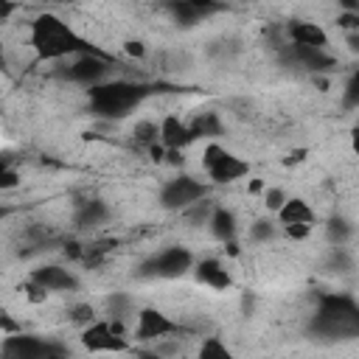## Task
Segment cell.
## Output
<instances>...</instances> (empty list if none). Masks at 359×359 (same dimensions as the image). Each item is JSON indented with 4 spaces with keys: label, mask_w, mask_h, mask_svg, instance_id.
I'll list each match as a JSON object with an SVG mask.
<instances>
[{
    "label": "cell",
    "mask_w": 359,
    "mask_h": 359,
    "mask_svg": "<svg viewBox=\"0 0 359 359\" xmlns=\"http://www.w3.org/2000/svg\"><path fill=\"white\" fill-rule=\"evenodd\" d=\"M177 331H180V325L168 314H163L160 309L143 306L135 314V334L132 337L137 342H157V339H165L168 334H177Z\"/></svg>",
    "instance_id": "30bf717a"
},
{
    "label": "cell",
    "mask_w": 359,
    "mask_h": 359,
    "mask_svg": "<svg viewBox=\"0 0 359 359\" xmlns=\"http://www.w3.org/2000/svg\"><path fill=\"white\" fill-rule=\"evenodd\" d=\"M283 36H286L289 45H300V48L325 50V45H328V34L323 31V25L309 22V20H292V22H286Z\"/></svg>",
    "instance_id": "4fadbf2b"
},
{
    "label": "cell",
    "mask_w": 359,
    "mask_h": 359,
    "mask_svg": "<svg viewBox=\"0 0 359 359\" xmlns=\"http://www.w3.org/2000/svg\"><path fill=\"white\" fill-rule=\"evenodd\" d=\"M283 233H286L289 238H297V241H300V238H306V236L311 233V227H283Z\"/></svg>",
    "instance_id": "e575fe53"
},
{
    "label": "cell",
    "mask_w": 359,
    "mask_h": 359,
    "mask_svg": "<svg viewBox=\"0 0 359 359\" xmlns=\"http://www.w3.org/2000/svg\"><path fill=\"white\" fill-rule=\"evenodd\" d=\"M17 185H20V174L14 168H8V165L0 163V191H11Z\"/></svg>",
    "instance_id": "f546056e"
},
{
    "label": "cell",
    "mask_w": 359,
    "mask_h": 359,
    "mask_svg": "<svg viewBox=\"0 0 359 359\" xmlns=\"http://www.w3.org/2000/svg\"><path fill=\"white\" fill-rule=\"evenodd\" d=\"M278 236V224L272 222V219H255L252 224H250V238L255 241V244H266V241H272Z\"/></svg>",
    "instance_id": "d4e9b609"
},
{
    "label": "cell",
    "mask_w": 359,
    "mask_h": 359,
    "mask_svg": "<svg viewBox=\"0 0 359 359\" xmlns=\"http://www.w3.org/2000/svg\"><path fill=\"white\" fill-rule=\"evenodd\" d=\"M202 168L208 171L210 182H216V185H227V182H236L250 174V163L236 157L233 151H227L219 143H208L202 149Z\"/></svg>",
    "instance_id": "5b68a950"
},
{
    "label": "cell",
    "mask_w": 359,
    "mask_h": 359,
    "mask_svg": "<svg viewBox=\"0 0 359 359\" xmlns=\"http://www.w3.org/2000/svg\"><path fill=\"white\" fill-rule=\"evenodd\" d=\"M208 227H210V233H213V238L216 241H233L236 238V230H238V222H236V213L230 210V208H222V205H216L213 208V213H210V219H208Z\"/></svg>",
    "instance_id": "ac0fdd59"
},
{
    "label": "cell",
    "mask_w": 359,
    "mask_h": 359,
    "mask_svg": "<svg viewBox=\"0 0 359 359\" xmlns=\"http://www.w3.org/2000/svg\"><path fill=\"white\" fill-rule=\"evenodd\" d=\"M70 323L87 328L90 323H95V309H93L90 303H76V306L70 309Z\"/></svg>",
    "instance_id": "83f0119b"
},
{
    "label": "cell",
    "mask_w": 359,
    "mask_h": 359,
    "mask_svg": "<svg viewBox=\"0 0 359 359\" xmlns=\"http://www.w3.org/2000/svg\"><path fill=\"white\" fill-rule=\"evenodd\" d=\"M123 50H126L129 56H135V59H143V56H146V45H143L140 39H129V42H123Z\"/></svg>",
    "instance_id": "d6a6232c"
},
{
    "label": "cell",
    "mask_w": 359,
    "mask_h": 359,
    "mask_svg": "<svg viewBox=\"0 0 359 359\" xmlns=\"http://www.w3.org/2000/svg\"><path fill=\"white\" fill-rule=\"evenodd\" d=\"M0 70H6V45L0 39Z\"/></svg>",
    "instance_id": "ab89813d"
},
{
    "label": "cell",
    "mask_w": 359,
    "mask_h": 359,
    "mask_svg": "<svg viewBox=\"0 0 359 359\" xmlns=\"http://www.w3.org/2000/svg\"><path fill=\"white\" fill-rule=\"evenodd\" d=\"M135 359H163V353H160L157 348H154V351H151V348H143V351L135 353Z\"/></svg>",
    "instance_id": "8d00e7d4"
},
{
    "label": "cell",
    "mask_w": 359,
    "mask_h": 359,
    "mask_svg": "<svg viewBox=\"0 0 359 359\" xmlns=\"http://www.w3.org/2000/svg\"><path fill=\"white\" fill-rule=\"evenodd\" d=\"M194 269V252L188 247H165L160 250L157 255H151L140 275L143 278H165V280H174V278H182Z\"/></svg>",
    "instance_id": "ba28073f"
},
{
    "label": "cell",
    "mask_w": 359,
    "mask_h": 359,
    "mask_svg": "<svg viewBox=\"0 0 359 359\" xmlns=\"http://www.w3.org/2000/svg\"><path fill=\"white\" fill-rule=\"evenodd\" d=\"M157 126H160V146L168 149V151H182L194 140L191 132H188V123L180 121L177 115H165Z\"/></svg>",
    "instance_id": "2e32d148"
},
{
    "label": "cell",
    "mask_w": 359,
    "mask_h": 359,
    "mask_svg": "<svg viewBox=\"0 0 359 359\" xmlns=\"http://www.w3.org/2000/svg\"><path fill=\"white\" fill-rule=\"evenodd\" d=\"M65 79H70L76 84H84V87H95V84H104V81L112 79V65L95 50L93 53H79L65 67Z\"/></svg>",
    "instance_id": "9c48e42d"
},
{
    "label": "cell",
    "mask_w": 359,
    "mask_h": 359,
    "mask_svg": "<svg viewBox=\"0 0 359 359\" xmlns=\"http://www.w3.org/2000/svg\"><path fill=\"white\" fill-rule=\"evenodd\" d=\"M280 62L283 65H292V67H303V70H311V73H325L337 65V59L325 50H317V48H300V45H280Z\"/></svg>",
    "instance_id": "8fae6325"
},
{
    "label": "cell",
    "mask_w": 359,
    "mask_h": 359,
    "mask_svg": "<svg viewBox=\"0 0 359 359\" xmlns=\"http://www.w3.org/2000/svg\"><path fill=\"white\" fill-rule=\"evenodd\" d=\"M0 359H70V351L62 342L17 331L0 342Z\"/></svg>",
    "instance_id": "277c9868"
},
{
    "label": "cell",
    "mask_w": 359,
    "mask_h": 359,
    "mask_svg": "<svg viewBox=\"0 0 359 359\" xmlns=\"http://www.w3.org/2000/svg\"><path fill=\"white\" fill-rule=\"evenodd\" d=\"M109 219V205L104 199H87L76 210V224L79 227H98Z\"/></svg>",
    "instance_id": "d6986e66"
},
{
    "label": "cell",
    "mask_w": 359,
    "mask_h": 359,
    "mask_svg": "<svg viewBox=\"0 0 359 359\" xmlns=\"http://www.w3.org/2000/svg\"><path fill=\"white\" fill-rule=\"evenodd\" d=\"M129 317H135V303H132V297L129 294H121V292H115L112 297H107V320H112V323H126Z\"/></svg>",
    "instance_id": "44dd1931"
},
{
    "label": "cell",
    "mask_w": 359,
    "mask_h": 359,
    "mask_svg": "<svg viewBox=\"0 0 359 359\" xmlns=\"http://www.w3.org/2000/svg\"><path fill=\"white\" fill-rule=\"evenodd\" d=\"M258 191H264V182L261 180H252L250 182V194H258Z\"/></svg>",
    "instance_id": "f35d334b"
},
{
    "label": "cell",
    "mask_w": 359,
    "mask_h": 359,
    "mask_svg": "<svg viewBox=\"0 0 359 359\" xmlns=\"http://www.w3.org/2000/svg\"><path fill=\"white\" fill-rule=\"evenodd\" d=\"M31 48L42 62H62L67 56L79 53H93L87 39H81L70 22H65L59 14L42 11L31 22Z\"/></svg>",
    "instance_id": "6da1fadb"
},
{
    "label": "cell",
    "mask_w": 359,
    "mask_h": 359,
    "mask_svg": "<svg viewBox=\"0 0 359 359\" xmlns=\"http://www.w3.org/2000/svg\"><path fill=\"white\" fill-rule=\"evenodd\" d=\"M151 95V87L143 81H129V79H109L104 84L90 87V112L95 118L107 121H121L129 112H135L143 98Z\"/></svg>",
    "instance_id": "7a4b0ae2"
},
{
    "label": "cell",
    "mask_w": 359,
    "mask_h": 359,
    "mask_svg": "<svg viewBox=\"0 0 359 359\" xmlns=\"http://www.w3.org/2000/svg\"><path fill=\"white\" fill-rule=\"evenodd\" d=\"M81 348L90 353H126L132 345L126 339V331L121 323L112 320H95L87 328H81Z\"/></svg>",
    "instance_id": "52a82bcc"
},
{
    "label": "cell",
    "mask_w": 359,
    "mask_h": 359,
    "mask_svg": "<svg viewBox=\"0 0 359 359\" xmlns=\"http://www.w3.org/2000/svg\"><path fill=\"white\" fill-rule=\"evenodd\" d=\"M325 236H328V241L334 247H345L351 241V236H353V227H351V222H345V219L337 216V219H331L325 224Z\"/></svg>",
    "instance_id": "603a6c76"
},
{
    "label": "cell",
    "mask_w": 359,
    "mask_h": 359,
    "mask_svg": "<svg viewBox=\"0 0 359 359\" xmlns=\"http://www.w3.org/2000/svg\"><path fill=\"white\" fill-rule=\"evenodd\" d=\"M25 294H28V300H31V303H42V300L48 297V292H45V289H39V286H36V283H31V280L25 283Z\"/></svg>",
    "instance_id": "836d02e7"
},
{
    "label": "cell",
    "mask_w": 359,
    "mask_h": 359,
    "mask_svg": "<svg viewBox=\"0 0 359 359\" xmlns=\"http://www.w3.org/2000/svg\"><path fill=\"white\" fill-rule=\"evenodd\" d=\"M165 8H168V14L174 17L177 25H196L205 17L222 11V6L210 3V0H180V3H168Z\"/></svg>",
    "instance_id": "5bb4252c"
},
{
    "label": "cell",
    "mask_w": 359,
    "mask_h": 359,
    "mask_svg": "<svg viewBox=\"0 0 359 359\" xmlns=\"http://www.w3.org/2000/svg\"><path fill=\"white\" fill-rule=\"evenodd\" d=\"M196 359H238L219 337H208L205 342H202V348H199V356Z\"/></svg>",
    "instance_id": "cb8c5ba5"
},
{
    "label": "cell",
    "mask_w": 359,
    "mask_h": 359,
    "mask_svg": "<svg viewBox=\"0 0 359 359\" xmlns=\"http://www.w3.org/2000/svg\"><path fill=\"white\" fill-rule=\"evenodd\" d=\"M188 132H191L194 140H196V137H216V135H222V121H219L216 112H199V115L188 123Z\"/></svg>",
    "instance_id": "ffe728a7"
},
{
    "label": "cell",
    "mask_w": 359,
    "mask_h": 359,
    "mask_svg": "<svg viewBox=\"0 0 359 359\" xmlns=\"http://www.w3.org/2000/svg\"><path fill=\"white\" fill-rule=\"evenodd\" d=\"M280 227H314V210L300 196H286V202L278 210Z\"/></svg>",
    "instance_id": "e0dca14e"
},
{
    "label": "cell",
    "mask_w": 359,
    "mask_h": 359,
    "mask_svg": "<svg viewBox=\"0 0 359 359\" xmlns=\"http://www.w3.org/2000/svg\"><path fill=\"white\" fill-rule=\"evenodd\" d=\"M20 331V325H17V320L11 317V314H6V311H0V334H17Z\"/></svg>",
    "instance_id": "1f68e13d"
},
{
    "label": "cell",
    "mask_w": 359,
    "mask_h": 359,
    "mask_svg": "<svg viewBox=\"0 0 359 359\" xmlns=\"http://www.w3.org/2000/svg\"><path fill=\"white\" fill-rule=\"evenodd\" d=\"M14 11H17V6H14V3H6V0H0V22H3V20H8Z\"/></svg>",
    "instance_id": "d590c367"
},
{
    "label": "cell",
    "mask_w": 359,
    "mask_h": 359,
    "mask_svg": "<svg viewBox=\"0 0 359 359\" xmlns=\"http://www.w3.org/2000/svg\"><path fill=\"white\" fill-rule=\"evenodd\" d=\"M283 202H286V191H283V188H266V191H264V205H266L272 213H278Z\"/></svg>",
    "instance_id": "f1b7e54d"
},
{
    "label": "cell",
    "mask_w": 359,
    "mask_h": 359,
    "mask_svg": "<svg viewBox=\"0 0 359 359\" xmlns=\"http://www.w3.org/2000/svg\"><path fill=\"white\" fill-rule=\"evenodd\" d=\"M342 104L345 109H356L359 107V73H351L345 81V93H342Z\"/></svg>",
    "instance_id": "4316f807"
},
{
    "label": "cell",
    "mask_w": 359,
    "mask_h": 359,
    "mask_svg": "<svg viewBox=\"0 0 359 359\" xmlns=\"http://www.w3.org/2000/svg\"><path fill=\"white\" fill-rule=\"evenodd\" d=\"M208 199V185L191 174H177L168 182H163L157 202L163 210H188L191 205Z\"/></svg>",
    "instance_id": "8992f818"
},
{
    "label": "cell",
    "mask_w": 359,
    "mask_h": 359,
    "mask_svg": "<svg viewBox=\"0 0 359 359\" xmlns=\"http://www.w3.org/2000/svg\"><path fill=\"white\" fill-rule=\"evenodd\" d=\"M303 154H306V151H289V157H286L283 163H286V165H292V163H300V160H303Z\"/></svg>",
    "instance_id": "74e56055"
},
{
    "label": "cell",
    "mask_w": 359,
    "mask_h": 359,
    "mask_svg": "<svg viewBox=\"0 0 359 359\" xmlns=\"http://www.w3.org/2000/svg\"><path fill=\"white\" fill-rule=\"evenodd\" d=\"M213 202L210 199H202V202H196V205H191L188 210H182L185 213V219L191 222V224H208V219H210V213H213Z\"/></svg>",
    "instance_id": "484cf974"
},
{
    "label": "cell",
    "mask_w": 359,
    "mask_h": 359,
    "mask_svg": "<svg viewBox=\"0 0 359 359\" xmlns=\"http://www.w3.org/2000/svg\"><path fill=\"white\" fill-rule=\"evenodd\" d=\"M132 140L137 143V146H143V149H151L154 143H160V126L154 123V121H137L135 126H132Z\"/></svg>",
    "instance_id": "7402d4cb"
},
{
    "label": "cell",
    "mask_w": 359,
    "mask_h": 359,
    "mask_svg": "<svg viewBox=\"0 0 359 359\" xmlns=\"http://www.w3.org/2000/svg\"><path fill=\"white\" fill-rule=\"evenodd\" d=\"M28 280L36 283L39 289H45L48 294H50V292H76V289H79V278H76L67 266H59V264L36 266Z\"/></svg>",
    "instance_id": "7c38bea8"
},
{
    "label": "cell",
    "mask_w": 359,
    "mask_h": 359,
    "mask_svg": "<svg viewBox=\"0 0 359 359\" xmlns=\"http://www.w3.org/2000/svg\"><path fill=\"white\" fill-rule=\"evenodd\" d=\"M337 22L351 34V31H359V11H345L337 17Z\"/></svg>",
    "instance_id": "4dcf8cb0"
},
{
    "label": "cell",
    "mask_w": 359,
    "mask_h": 359,
    "mask_svg": "<svg viewBox=\"0 0 359 359\" xmlns=\"http://www.w3.org/2000/svg\"><path fill=\"white\" fill-rule=\"evenodd\" d=\"M6 216H8V208H3V205H0V219H6Z\"/></svg>",
    "instance_id": "60d3db41"
},
{
    "label": "cell",
    "mask_w": 359,
    "mask_h": 359,
    "mask_svg": "<svg viewBox=\"0 0 359 359\" xmlns=\"http://www.w3.org/2000/svg\"><path fill=\"white\" fill-rule=\"evenodd\" d=\"M320 337H353L359 331V306L348 294H325L320 300V311L311 325Z\"/></svg>",
    "instance_id": "3957f363"
},
{
    "label": "cell",
    "mask_w": 359,
    "mask_h": 359,
    "mask_svg": "<svg viewBox=\"0 0 359 359\" xmlns=\"http://www.w3.org/2000/svg\"><path fill=\"white\" fill-rule=\"evenodd\" d=\"M194 275L202 286H210L216 292H224L233 286V275L227 272V266L219 258H202L199 264H194Z\"/></svg>",
    "instance_id": "9a60e30c"
}]
</instances>
